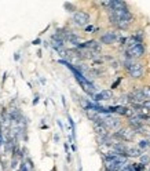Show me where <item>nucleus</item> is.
<instances>
[{"instance_id":"obj_11","label":"nucleus","mask_w":150,"mask_h":171,"mask_svg":"<svg viewBox=\"0 0 150 171\" xmlns=\"http://www.w3.org/2000/svg\"><path fill=\"white\" fill-rule=\"evenodd\" d=\"M138 133H141V134H146V135H150V127L147 124H142L139 128L136 130Z\"/></svg>"},{"instance_id":"obj_6","label":"nucleus","mask_w":150,"mask_h":171,"mask_svg":"<svg viewBox=\"0 0 150 171\" xmlns=\"http://www.w3.org/2000/svg\"><path fill=\"white\" fill-rule=\"evenodd\" d=\"M116 40H117V35L114 33V32H108V33H105L101 37V42L103 43V44H112V43H114Z\"/></svg>"},{"instance_id":"obj_9","label":"nucleus","mask_w":150,"mask_h":171,"mask_svg":"<svg viewBox=\"0 0 150 171\" xmlns=\"http://www.w3.org/2000/svg\"><path fill=\"white\" fill-rule=\"evenodd\" d=\"M142 155V151L139 148H127V153L125 156H128V157H138V156Z\"/></svg>"},{"instance_id":"obj_17","label":"nucleus","mask_w":150,"mask_h":171,"mask_svg":"<svg viewBox=\"0 0 150 171\" xmlns=\"http://www.w3.org/2000/svg\"><path fill=\"white\" fill-rule=\"evenodd\" d=\"M121 171H134V168H132V166H125V167H123Z\"/></svg>"},{"instance_id":"obj_4","label":"nucleus","mask_w":150,"mask_h":171,"mask_svg":"<svg viewBox=\"0 0 150 171\" xmlns=\"http://www.w3.org/2000/svg\"><path fill=\"white\" fill-rule=\"evenodd\" d=\"M145 54V47L139 43V44H135L132 47H130V48L127 50V55L131 57V58H139L142 57Z\"/></svg>"},{"instance_id":"obj_5","label":"nucleus","mask_w":150,"mask_h":171,"mask_svg":"<svg viewBox=\"0 0 150 171\" xmlns=\"http://www.w3.org/2000/svg\"><path fill=\"white\" fill-rule=\"evenodd\" d=\"M79 47H80V48H87V50H90L91 53H99V51H101L99 43H97L95 40H90V42L81 43V44H80Z\"/></svg>"},{"instance_id":"obj_13","label":"nucleus","mask_w":150,"mask_h":171,"mask_svg":"<svg viewBox=\"0 0 150 171\" xmlns=\"http://www.w3.org/2000/svg\"><path fill=\"white\" fill-rule=\"evenodd\" d=\"M143 109H146V111H150V100L149 101H145V102H142V105H141Z\"/></svg>"},{"instance_id":"obj_18","label":"nucleus","mask_w":150,"mask_h":171,"mask_svg":"<svg viewBox=\"0 0 150 171\" xmlns=\"http://www.w3.org/2000/svg\"><path fill=\"white\" fill-rule=\"evenodd\" d=\"M65 7H66V9H70V11H73V9H75L73 4H70V3H65Z\"/></svg>"},{"instance_id":"obj_20","label":"nucleus","mask_w":150,"mask_h":171,"mask_svg":"<svg viewBox=\"0 0 150 171\" xmlns=\"http://www.w3.org/2000/svg\"><path fill=\"white\" fill-rule=\"evenodd\" d=\"M91 31H94L92 26H88V28H87V32H91Z\"/></svg>"},{"instance_id":"obj_21","label":"nucleus","mask_w":150,"mask_h":171,"mask_svg":"<svg viewBox=\"0 0 150 171\" xmlns=\"http://www.w3.org/2000/svg\"><path fill=\"white\" fill-rule=\"evenodd\" d=\"M37 101H39V97H36L35 100H33V104H37Z\"/></svg>"},{"instance_id":"obj_22","label":"nucleus","mask_w":150,"mask_h":171,"mask_svg":"<svg viewBox=\"0 0 150 171\" xmlns=\"http://www.w3.org/2000/svg\"><path fill=\"white\" fill-rule=\"evenodd\" d=\"M3 144V137H2V134H0V145Z\"/></svg>"},{"instance_id":"obj_8","label":"nucleus","mask_w":150,"mask_h":171,"mask_svg":"<svg viewBox=\"0 0 150 171\" xmlns=\"http://www.w3.org/2000/svg\"><path fill=\"white\" fill-rule=\"evenodd\" d=\"M94 128L98 135H102V137L108 135V128H106L103 124H101V123H94Z\"/></svg>"},{"instance_id":"obj_15","label":"nucleus","mask_w":150,"mask_h":171,"mask_svg":"<svg viewBox=\"0 0 150 171\" xmlns=\"http://www.w3.org/2000/svg\"><path fill=\"white\" fill-rule=\"evenodd\" d=\"M132 168H134V171H142V168H143V164H134Z\"/></svg>"},{"instance_id":"obj_10","label":"nucleus","mask_w":150,"mask_h":171,"mask_svg":"<svg viewBox=\"0 0 150 171\" xmlns=\"http://www.w3.org/2000/svg\"><path fill=\"white\" fill-rule=\"evenodd\" d=\"M65 37H66L70 43H73V44H77V46L81 44V43H80V42H81V39H80L79 36L73 35V33H65Z\"/></svg>"},{"instance_id":"obj_12","label":"nucleus","mask_w":150,"mask_h":171,"mask_svg":"<svg viewBox=\"0 0 150 171\" xmlns=\"http://www.w3.org/2000/svg\"><path fill=\"white\" fill-rule=\"evenodd\" d=\"M142 94H143V97L146 98V101L150 100V86H145L143 88H142Z\"/></svg>"},{"instance_id":"obj_1","label":"nucleus","mask_w":150,"mask_h":171,"mask_svg":"<svg viewBox=\"0 0 150 171\" xmlns=\"http://www.w3.org/2000/svg\"><path fill=\"white\" fill-rule=\"evenodd\" d=\"M125 68L130 73L131 77L134 79H141L143 76V66L138 62H127L125 64Z\"/></svg>"},{"instance_id":"obj_23","label":"nucleus","mask_w":150,"mask_h":171,"mask_svg":"<svg viewBox=\"0 0 150 171\" xmlns=\"http://www.w3.org/2000/svg\"><path fill=\"white\" fill-rule=\"evenodd\" d=\"M149 146H150V138H149Z\"/></svg>"},{"instance_id":"obj_19","label":"nucleus","mask_w":150,"mask_h":171,"mask_svg":"<svg viewBox=\"0 0 150 171\" xmlns=\"http://www.w3.org/2000/svg\"><path fill=\"white\" fill-rule=\"evenodd\" d=\"M11 167H13V168H17V160L15 159L11 162Z\"/></svg>"},{"instance_id":"obj_14","label":"nucleus","mask_w":150,"mask_h":171,"mask_svg":"<svg viewBox=\"0 0 150 171\" xmlns=\"http://www.w3.org/2000/svg\"><path fill=\"white\" fill-rule=\"evenodd\" d=\"M147 146H149V141L142 140L141 142H139V148H147Z\"/></svg>"},{"instance_id":"obj_7","label":"nucleus","mask_w":150,"mask_h":171,"mask_svg":"<svg viewBox=\"0 0 150 171\" xmlns=\"http://www.w3.org/2000/svg\"><path fill=\"white\" fill-rule=\"evenodd\" d=\"M112 98V91L110 90H103V91L98 93L94 95L95 101H106V100H110Z\"/></svg>"},{"instance_id":"obj_3","label":"nucleus","mask_w":150,"mask_h":171,"mask_svg":"<svg viewBox=\"0 0 150 171\" xmlns=\"http://www.w3.org/2000/svg\"><path fill=\"white\" fill-rule=\"evenodd\" d=\"M73 21L79 26H84V25H87L90 22V15L84 11H77L73 14Z\"/></svg>"},{"instance_id":"obj_2","label":"nucleus","mask_w":150,"mask_h":171,"mask_svg":"<svg viewBox=\"0 0 150 171\" xmlns=\"http://www.w3.org/2000/svg\"><path fill=\"white\" fill-rule=\"evenodd\" d=\"M135 130L134 128H121L120 131H117L114 134V137H117L119 140H121V141H125V142H128V141H132L134 138H135Z\"/></svg>"},{"instance_id":"obj_16","label":"nucleus","mask_w":150,"mask_h":171,"mask_svg":"<svg viewBox=\"0 0 150 171\" xmlns=\"http://www.w3.org/2000/svg\"><path fill=\"white\" fill-rule=\"evenodd\" d=\"M150 162V159H149V156H142V163H141V164H147V163Z\"/></svg>"}]
</instances>
